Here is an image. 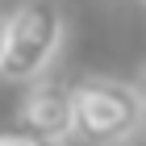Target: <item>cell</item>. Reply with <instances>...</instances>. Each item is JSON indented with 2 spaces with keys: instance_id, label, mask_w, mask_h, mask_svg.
Returning a JSON list of instances; mask_svg holds the SVG:
<instances>
[{
  "instance_id": "4",
  "label": "cell",
  "mask_w": 146,
  "mask_h": 146,
  "mask_svg": "<svg viewBox=\"0 0 146 146\" xmlns=\"http://www.w3.org/2000/svg\"><path fill=\"white\" fill-rule=\"evenodd\" d=\"M0 146H50V142H38V138L21 134V129H4L0 134Z\"/></svg>"
},
{
  "instance_id": "5",
  "label": "cell",
  "mask_w": 146,
  "mask_h": 146,
  "mask_svg": "<svg viewBox=\"0 0 146 146\" xmlns=\"http://www.w3.org/2000/svg\"><path fill=\"white\" fill-rule=\"evenodd\" d=\"M0 34H4V21H0Z\"/></svg>"
},
{
  "instance_id": "3",
  "label": "cell",
  "mask_w": 146,
  "mask_h": 146,
  "mask_svg": "<svg viewBox=\"0 0 146 146\" xmlns=\"http://www.w3.org/2000/svg\"><path fill=\"white\" fill-rule=\"evenodd\" d=\"M17 129L38 142L67 146L71 142V88L54 79H29L17 104Z\"/></svg>"
},
{
  "instance_id": "1",
  "label": "cell",
  "mask_w": 146,
  "mask_h": 146,
  "mask_svg": "<svg viewBox=\"0 0 146 146\" xmlns=\"http://www.w3.org/2000/svg\"><path fill=\"white\" fill-rule=\"evenodd\" d=\"M67 38V17L58 0H25L13 9L0 34V79L29 84L42 79Z\"/></svg>"
},
{
  "instance_id": "2",
  "label": "cell",
  "mask_w": 146,
  "mask_h": 146,
  "mask_svg": "<svg viewBox=\"0 0 146 146\" xmlns=\"http://www.w3.org/2000/svg\"><path fill=\"white\" fill-rule=\"evenodd\" d=\"M142 129V96L125 79L92 75L71 88V138L84 146H125Z\"/></svg>"
}]
</instances>
